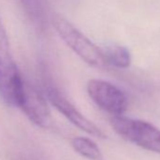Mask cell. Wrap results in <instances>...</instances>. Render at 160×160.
<instances>
[{
  "instance_id": "7a4b0ae2",
  "label": "cell",
  "mask_w": 160,
  "mask_h": 160,
  "mask_svg": "<svg viewBox=\"0 0 160 160\" xmlns=\"http://www.w3.org/2000/svg\"><path fill=\"white\" fill-rule=\"evenodd\" d=\"M53 25L65 43L86 63L96 68H104L108 65L103 49L94 44L68 20L56 15L53 18Z\"/></svg>"
},
{
  "instance_id": "ba28073f",
  "label": "cell",
  "mask_w": 160,
  "mask_h": 160,
  "mask_svg": "<svg viewBox=\"0 0 160 160\" xmlns=\"http://www.w3.org/2000/svg\"><path fill=\"white\" fill-rule=\"evenodd\" d=\"M108 65L125 69L131 64V55L127 48L121 45H112L103 50Z\"/></svg>"
},
{
  "instance_id": "6da1fadb",
  "label": "cell",
  "mask_w": 160,
  "mask_h": 160,
  "mask_svg": "<svg viewBox=\"0 0 160 160\" xmlns=\"http://www.w3.org/2000/svg\"><path fill=\"white\" fill-rule=\"evenodd\" d=\"M25 80L14 61L9 39L0 18V95L12 107H19Z\"/></svg>"
},
{
  "instance_id": "277c9868",
  "label": "cell",
  "mask_w": 160,
  "mask_h": 160,
  "mask_svg": "<svg viewBox=\"0 0 160 160\" xmlns=\"http://www.w3.org/2000/svg\"><path fill=\"white\" fill-rule=\"evenodd\" d=\"M87 92L100 108L114 116H122L127 108L128 101L123 92L105 80L91 79L87 84Z\"/></svg>"
},
{
  "instance_id": "8992f818",
  "label": "cell",
  "mask_w": 160,
  "mask_h": 160,
  "mask_svg": "<svg viewBox=\"0 0 160 160\" xmlns=\"http://www.w3.org/2000/svg\"><path fill=\"white\" fill-rule=\"evenodd\" d=\"M19 108L36 125L48 128L51 124V112L45 98L38 90L28 82H24Z\"/></svg>"
},
{
  "instance_id": "5b68a950",
  "label": "cell",
  "mask_w": 160,
  "mask_h": 160,
  "mask_svg": "<svg viewBox=\"0 0 160 160\" xmlns=\"http://www.w3.org/2000/svg\"><path fill=\"white\" fill-rule=\"evenodd\" d=\"M46 91L50 103L73 125L92 137L100 138H106L101 128L85 117L58 89L53 86H48Z\"/></svg>"
},
{
  "instance_id": "52a82bcc",
  "label": "cell",
  "mask_w": 160,
  "mask_h": 160,
  "mask_svg": "<svg viewBox=\"0 0 160 160\" xmlns=\"http://www.w3.org/2000/svg\"><path fill=\"white\" fill-rule=\"evenodd\" d=\"M71 144L77 153L89 160H104L99 147L89 138L75 137L71 140Z\"/></svg>"
},
{
  "instance_id": "3957f363",
  "label": "cell",
  "mask_w": 160,
  "mask_h": 160,
  "mask_svg": "<svg viewBox=\"0 0 160 160\" xmlns=\"http://www.w3.org/2000/svg\"><path fill=\"white\" fill-rule=\"evenodd\" d=\"M112 129L125 140L145 150L160 153V129L150 122L122 116L110 120Z\"/></svg>"
}]
</instances>
